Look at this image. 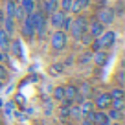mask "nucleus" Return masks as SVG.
I'll use <instances>...</instances> for the list:
<instances>
[{"label": "nucleus", "instance_id": "nucleus-1", "mask_svg": "<svg viewBox=\"0 0 125 125\" xmlns=\"http://www.w3.org/2000/svg\"><path fill=\"white\" fill-rule=\"evenodd\" d=\"M50 46H52V50H55V52H62L68 46V33L62 31V30H55L53 33H52V37H50Z\"/></svg>", "mask_w": 125, "mask_h": 125}, {"label": "nucleus", "instance_id": "nucleus-2", "mask_svg": "<svg viewBox=\"0 0 125 125\" xmlns=\"http://www.w3.org/2000/svg\"><path fill=\"white\" fill-rule=\"evenodd\" d=\"M86 26H88V20L83 15H75V17H72V26H70L68 31L72 33V37H74L75 41H79V37L86 31Z\"/></svg>", "mask_w": 125, "mask_h": 125}, {"label": "nucleus", "instance_id": "nucleus-3", "mask_svg": "<svg viewBox=\"0 0 125 125\" xmlns=\"http://www.w3.org/2000/svg\"><path fill=\"white\" fill-rule=\"evenodd\" d=\"M31 24H33V28H35V33L39 37H44V33H46V26H48V19L46 15H44L42 11H33L31 13Z\"/></svg>", "mask_w": 125, "mask_h": 125}, {"label": "nucleus", "instance_id": "nucleus-4", "mask_svg": "<svg viewBox=\"0 0 125 125\" xmlns=\"http://www.w3.org/2000/svg\"><path fill=\"white\" fill-rule=\"evenodd\" d=\"M114 9L112 8H99L98 13H96V20L98 22H101L103 26H110V24L114 22Z\"/></svg>", "mask_w": 125, "mask_h": 125}, {"label": "nucleus", "instance_id": "nucleus-5", "mask_svg": "<svg viewBox=\"0 0 125 125\" xmlns=\"http://www.w3.org/2000/svg\"><path fill=\"white\" fill-rule=\"evenodd\" d=\"M94 109H98V110H107L110 107V96L109 92H99L94 96Z\"/></svg>", "mask_w": 125, "mask_h": 125}, {"label": "nucleus", "instance_id": "nucleus-6", "mask_svg": "<svg viewBox=\"0 0 125 125\" xmlns=\"http://www.w3.org/2000/svg\"><path fill=\"white\" fill-rule=\"evenodd\" d=\"M20 24H22V26H20L22 35L26 37V39H33V37H35V28H33V24H31V13H28Z\"/></svg>", "mask_w": 125, "mask_h": 125}, {"label": "nucleus", "instance_id": "nucleus-7", "mask_svg": "<svg viewBox=\"0 0 125 125\" xmlns=\"http://www.w3.org/2000/svg\"><path fill=\"white\" fill-rule=\"evenodd\" d=\"M98 39H99V42H101L103 50H107L109 46H112V44L116 42V31H112V30H105L101 35L98 37Z\"/></svg>", "mask_w": 125, "mask_h": 125}, {"label": "nucleus", "instance_id": "nucleus-8", "mask_svg": "<svg viewBox=\"0 0 125 125\" xmlns=\"http://www.w3.org/2000/svg\"><path fill=\"white\" fill-rule=\"evenodd\" d=\"M103 31H105V26H103L101 22H98L96 19H94L92 22H88V26H86V33H88L90 37H94V39H96V37H99Z\"/></svg>", "mask_w": 125, "mask_h": 125}, {"label": "nucleus", "instance_id": "nucleus-9", "mask_svg": "<svg viewBox=\"0 0 125 125\" xmlns=\"http://www.w3.org/2000/svg\"><path fill=\"white\" fill-rule=\"evenodd\" d=\"M9 52H11L17 59H22V57H24L22 41H20V39H11V41H9Z\"/></svg>", "mask_w": 125, "mask_h": 125}, {"label": "nucleus", "instance_id": "nucleus-10", "mask_svg": "<svg viewBox=\"0 0 125 125\" xmlns=\"http://www.w3.org/2000/svg\"><path fill=\"white\" fill-rule=\"evenodd\" d=\"M55 9H59V0H42V6H41L39 11H42L46 17H50Z\"/></svg>", "mask_w": 125, "mask_h": 125}, {"label": "nucleus", "instance_id": "nucleus-11", "mask_svg": "<svg viewBox=\"0 0 125 125\" xmlns=\"http://www.w3.org/2000/svg\"><path fill=\"white\" fill-rule=\"evenodd\" d=\"M66 15H68V13L61 11V9H55V11L50 15V24H52V28L59 30V28H61V24H62V19H64Z\"/></svg>", "mask_w": 125, "mask_h": 125}, {"label": "nucleus", "instance_id": "nucleus-12", "mask_svg": "<svg viewBox=\"0 0 125 125\" xmlns=\"http://www.w3.org/2000/svg\"><path fill=\"white\" fill-rule=\"evenodd\" d=\"M92 61L98 64V66H105L107 61H109V53L107 50H98V52H92Z\"/></svg>", "mask_w": 125, "mask_h": 125}, {"label": "nucleus", "instance_id": "nucleus-13", "mask_svg": "<svg viewBox=\"0 0 125 125\" xmlns=\"http://www.w3.org/2000/svg\"><path fill=\"white\" fill-rule=\"evenodd\" d=\"M2 30H4L9 37L15 33V20H13V17H4V22H2Z\"/></svg>", "mask_w": 125, "mask_h": 125}, {"label": "nucleus", "instance_id": "nucleus-14", "mask_svg": "<svg viewBox=\"0 0 125 125\" xmlns=\"http://www.w3.org/2000/svg\"><path fill=\"white\" fill-rule=\"evenodd\" d=\"M79 110H81L83 116L88 114V112H92V110H94V101H92V99H88V98H85L81 103H79Z\"/></svg>", "mask_w": 125, "mask_h": 125}, {"label": "nucleus", "instance_id": "nucleus-15", "mask_svg": "<svg viewBox=\"0 0 125 125\" xmlns=\"http://www.w3.org/2000/svg\"><path fill=\"white\" fill-rule=\"evenodd\" d=\"M107 112V116H109V121H121L123 120V110H116V109H109V110H105Z\"/></svg>", "mask_w": 125, "mask_h": 125}, {"label": "nucleus", "instance_id": "nucleus-16", "mask_svg": "<svg viewBox=\"0 0 125 125\" xmlns=\"http://www.w3.org/2000/svg\"><path fill=\"white\" fill-rule=\"evenodd\" d=\"M109 96H110V99H120V98H125V90H123V86H120V85L112 86V88L109 90Z\"/></svg>", "mask_w": 125, "mask_h": 125}, {"label": "nucleus", "instance_id": "nucleus-17", "mask_svg": "<svg viewBox=\"0 0 125 125\" xmlns=\"http://www.w3.org/2000/svg\"><path fill=\"white\" fill-rule=\"evenodd\" d=\"M52 99H55V101H62L64 99V85H57L52 90Z\"/></svg>", "mask_w": 125, "mask_h": 125}, {"label": "nucleus", "instance_id": "nucleus-18", "mask_svg": "<svg viewBox=\"0 0 125 125\" xmlns=\"http://www.w3.org/2000/svg\"><path fill=\"white\" fill-rule=\"evenodd\" d=\"M79 94V90H77V86L75 85H64V98H68V99H72L74 101V98Z\"/></svg>", "mask_w": 125, "mask_h": 125}, {"label": "nucleus", "instance_id": "nucleus-19", "mask_svg": "<svg viewBox=\"0 0 125 125\" xmlns=\"http://www.w3.org/2000/svg\"><path fill=\"white\" fill-rule=\"evenodd\" d=\"M26 15H28L26 9H24L20 4H17V6H15V13H13V20H17V22H22Z\"/></svg>", "mask_w": 125, "mask_h": 125}, {"label": "nucleus", "instance_id": "nucleus-20", "mask_svg": "<svg viewBox=\"0 0 125 125\" xmlns=\"http://www.w3.org/2000/svg\"><path fill=\"white\" fill-rule=\"evenodd\" d=\"M48 72H50V75H62V72H64V64L62 62H55V64H52L50 68H48Z\"/></svg>", "mask_w": 125, "mask_h": 125}, {"label": "nucleus", "instance_id": "nucleus-21", "mask_svg": "<svg viewBox=\"0 0 125 125\" xmlns=\"http://www.w3.org/2000/svg\"><path fill=\"white\" fill-rule=\"evenodd\" d=\"M15 6H17L15 0H6V4H4V13H6V17H13V13H15Z\"/></svg>", "mask_w": 125, "mask_h": 125}, {"label": "nucleus", "instance_id": "nucleus-22", "mask_svg": "<svg viewBox=\"0 0 125 125\" xmlns=\"http://www.w3.org/2000/svg\"><path fill=\"white\" fill-rule=\"evenodd\" d=\"M109 109H116V110H123V112H125V98L110 99V107H109Z\"/></svg>", "mask_w": 125, "mask_h": 125}, {"label": "nucleus", "instance_id": "nucleus-23", "mask_svg": "<svg viewBox=\"0 0 125 125\" xmlns=\"http://www.w3.org/2000/svg\"><path fill=\"white\" fill-rule=\"evenodd\" d=\"M20 6L26 9V13H33L35 11V0H20Z\"/></svg>", "mask_w": 125, "mask_h": 125}, {"label": "nucleus", "instance_id": "nucleus-24", "mask_svg": "<svg viewBox=\"0 0 125 125\" xmlns=\"http://www.w3.org/2000/svg\"><path fill=\"white\" fill-rule=\"evenodd\" d=\"M90 61H92V52H85V53H81L79 59H77L79 64H86V62H90Z\"/></svg>", "mask_w": 125, "mask_h": 125}, {"label": "nucleus", "instance_id": "nucleus-25", "mask_svg": "<svg viewBox=\"0 0 125 125\" xmlns=\"http://www.w3.org/2000/svg\"><path fill=\"white\" fill-rule=\"evenodd\" d=\"M70 26H72V17H70V15H66L64 19H62V24H61V28H59V30H62V31H66V33H68Z\"/></svg>", "mask_w": 125, "mask_h": 125}, {"label": "nucleus", "instance_id": "nucleus-26", "mask_svg": "<svg viewBox=\"0 0 125 125\" xmlns=\"http://www.w3.org/2000/svg\"><path fill=\"white\" fill-rule=\"evenodd\" d=\"M70 6H72V0H59V9L64 13H70Z\"/></svg>", "mask_w": 125, "mask_h": 125}, {"label": "nucleus", "instance_id": "nucleus-27", "mask_svg": "<svg viewBox=\"0 0 125 125\" xmlns=\"http://www.w3.org/2000/svg\"><path fill=\"white\" fill-rule=\"evenodd\" d=\"M70 118H74V120H81V118H83L81 110H79V105L77 107H72L70 105Z\"/></svg>", "mask_w": 125, "mask_h": 125}, {"label": "nucleus", "instance_id": "nucleus-28", "mask_svg": "<svg viewBox=\"0 0 125 125\" xmlns=\"http://www.w3.org/2000/svg\"><path fill=\"white\" fill-rule=\"evenodd\" d=\"M77 90H79V94H81V96H85V98L88 96L90 92H92V88H90V85H88V83H83V85H81V88H77Z\"/></svg>", "mask_w": 125, "mask_h": 125}, {"label": "nucleus", "instance_id": "nucleus-29", "mask_svg": "<svg viewBox=\"0 0 125 125\" xmlns=\"http://www.w3.org/2000/svg\"><path fill=\"white\" fill-rule=\"evenodd\" d=\"M92 39H94V37H90L88 33H86V31H85V33H83L81 37H79V41H81V44H85V46H90V42H92Z\"/></svg>", "mask_w": 125, "mask_h": 125}, {"label": "nucleus", "instance_id": "nucleus-30", "mask_svg": "<svg viewBox=\"0 0 125 125\" xmlns=\"http://www.w3.org/2000/svg\"><path fill=\"white\" fill-rule=\"evenodd\" d=\"M59 112H61V118H62V120H64V118H70V107H62V105H61Z\"/></svg>", "mask_w": 125, "mask_h": 125}, {"label": "nucleus", "instance_id": "nucleus-31", "mask_svg": "<svg viewBox=\"0 0 125 125\" xmlns=\"http://www.w3.org/2000/svg\"><path fill=\"white\" fill-rule=\"evenodd\" d=\"M13 103H17V105H26V99H24V96H22V94H17V96H15V101H13Z\"/></svg>", "mask_w": 125, "mask_h": 125}, {"label": "nucleus", "instance_id": "nucleus-32", "mask_svg": "<svg viewBox=\"0 0 125 125\" xmlns=\"http://www.w3.org/2000/svg\"><path fill=\"white\" fill-rule=\"evenodd\" d=\"M2 107H4L6 114H11V112H13V107H15V103H13V101H8L6 105H2Z\"/></svg>", "mask_w": 125, "mask_h": 125}, {"label": "nucleus", "instance_id": "nucleus-33", "mask_svg": "<svg viewBox=\"0 0 125 125\" xmlns=\"http://www.w3.org/2000/svg\"><path fill=\"white\" fill-rule=\"evenodd\" d=\"M44 109H46V114H50L52 110H53V101L46 99V101H44Z\"/></svg>", "mask_w": 125, "mask_h": 125}, {"label": "nucleus", "instance_id": "nucleus-34", "mask_svg": "<svg viewBox=\"0 0 125 125\" xmlns=\"http://www.w3.org/2000/svg\"><path fill=\"white\" fill-rule=\"evenodd\" d=\"M6 79H8V70L0 64V81H6Z\"/></svg>", "mask_w": 125, "mask_h": 125}, {"label": "nucleus", "instance_id": "nucleus-35", "mask_svg": "<svg viewBox=\"0 0 125 125\" xmlns=\"http://www.w3.org/2000/svg\"><path fill=\"white\" fill-rule=\"evenodd\" d=\"M79 2V6H81V9H86L90 6V0H77Z\"/></svg>", "mask_w": 125, "mask_h": 125}, {"label": "nucleus", "instance_id": "nucleus-36", "mask_svg": "<svg viewBox=\"0 0 125 125\" xmlns=\"http://www.w3.org/2000/svg\"><path fill=\"white\" fill-rule=\"evenodd\" d=\"M116 79H118V85H120V86H123V72H118V75H116Z\"/></svg>", "mask_w": 125, "mask_h": 125}, {"label": "nucleus", "instance_id": "nucleus-37", "mask_svg": "<svg viewBox=\"0 0 125 125\" xmlns=\"http://www.w3.org/2000/svg\"><path fill=\"white\" fill-rule=\"evenodd\" d=\"M79 125H94V123L88 120V118H81V120H79Z\"/></svg>", "mask_w": 125, "mask_h": 125}, {"label": "nucleus", "instance_id": "nucleus-38", "mask_svg": "<svg viewBox=\"0 0 125 125\" xmlns=\"http://www.w3.org/2000/svg\"><path fill=\"white\" fill-rule=\"evenodd\" d=\"M94 4L98 6V8H105V4H107V0H94Z\"/></svg>", "mask_w": 125, "mask_h": 125}, {"label": "nucleus", "instance_id": "nucleus-39", "mask_svg": "<svg viewBox=\"0 0 125 125\" xmlns=\"http://www.w3.org/2000/svg\"><path fill=\"white\" fill-rule=\"evenodd\" d=\"M72 62H74V57H72V55H70V57H68V59H66V61L62 62V64H64V66H70Z\"/></svg>", "mask_w": 125, "mask_h": 125}, {"label": "nucleus", "instance_id": "nucleus-40", "mask_svg": "<svg viewBox=\"0 0 125 125\" xmlns=\"http://www.w3.org/2000/svg\"><path fill=\"white\" fill-rule=\"evenodd\" d=\"M4 17H6L4 9H0V26H2V22H4Z\"/></svg>", "mask_w": 125, "mask_h": 125}, {"label": "nucleus", "instance_id": "nucleus-41", "mask_svg": "<svg viewBox=\"0 0 125 125\" xmlns=\"http://www.w3.org/2000/svg\"><path fill=\"white\" fill-rule=\"evenodd\" d=\"M17 120H26V116L22 112H17Z\"/></svg>", "mask_w": 125, "mask_h": 125}, {"label": "nucleus", "instance_id": "nucleus-42", "mask_svg": "<svg viewBox=\"0 0 125 125\" xmlns=\"http://www.w3.org/2000/svg\"><path fill=\"white\" fill-rule=\"evenodd\" d=\"M4 57H6V53H2V52H0V62L4 61Z\"/></svg>", "mask_w": 125, "mask_h": 125}, {"label": "nucleus", "instance_id": "nucleus-43", "mask_svg": "<svg viewBox=\"0 0 125 125\" xmlns=\"http://www.w3.org/2000/svg\"><path fill=\"white\" fill-rule=\"evenodd\" d=\"M2 105H4V101H2V98H0V107H2Z\"/></svg>", "mask_w": 125, "mask_h": 125}, {"label": "nucleus", "instance_id": "nucleus-44", "mask_svg": "<svg viewBox=\"0 0 125 125\" xmlns=\"http://www.w3.org/2000/svg\"><path fill=\"white\" fill-rule=\"evenodd\" d=\"M0 88H2V81H0Z\"/></svg>", "mask_w": 125, "mask_h": 125}, {"label": "nucleus", "instance_id": "nucleus-45", "mask_svg": "<svg viewBox=\"0 0 125 125\" xmlns=\"http://www.w3.org/2000/svg\"><path fill=\"white\" fill-rule=\"evenodd\" d=\"M0 125H2V120H0Z\"/></svg>", "mask_w": 125, "mask_h": 125}]
</instances>
